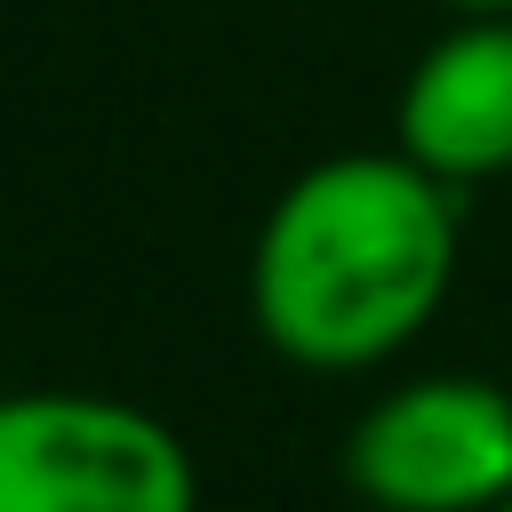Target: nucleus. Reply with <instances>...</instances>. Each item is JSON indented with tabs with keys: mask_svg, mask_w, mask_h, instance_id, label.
I'll return each mask as SVG.
<instances>
[{
	"mask_svg": "<svg viewBox=\"0 0 512 512\" xmlns=\"http://www.w3.org/2000/svg\"><path fill=\"white\" fill-rule=\"evenodd\" d=\"M464 256L456 184L392 152H328L280 184L248 248V320L304 376L400 360L448 304Z\"/></svg>",
	"mask_w": 512,
	"mask_h": 512,
	"instance_id": "1",
	"label": "nucleus"
},
{
	"mask_svg": "<svg viewBox=\"0 0 512 512\" xmlns=\"http://www.w3.org/2000/svg\"><path fill=\"white\" fill-rule=\"evenodd\" d=\"M0 512H200V464L168 416L40 384L0 408Z\"/></svg>",
	"mask_w": 512,
	"mask_h": 512,
	"instance_id": "2",
	"label": "nucleus"
},
{
	"mask_svg": "<svg viewBox=\"0 0 512 512\" xmlns=\"http://www.w3.org/2000/svg\"><path fill=\"white\" fill-rule=\"evenodd\" d=\"M344 480L376 512H496L512 496V384L408 376L344 432Z\"/></svg>",
	"mask_w": 512,
	"mask_h": 512,
	"instance_id": "3",
	"label": "nucleus"
},
{
	"mask_svg": "<svg viewBox=\"0 0 512 512\" xmlns=\"http://www.w3.org/2000/svg\"><path fill=\"white\" fill-rule=\"evenodd\" d=\"M392 144L456 192L512 176V16H456L408 64Z\"/></svg>",
	"mask_w": 512,
	"mask_h": 512,
	"instance_id": "4",
	"label": "nucleus"
},
{
	"mask_svg": "<svg viewBox=\"0 0 512 512\" xmlns=\"http://www.w3.org/2000/svg\"><path fill=\"white\" fill-rule=\"evenodd\" d=\"M448 16H512V0H440Z\"/></svg>",
	"mask_w": 512,
	"mask_h": 512,
	"instance_id": "5",
	"label": "nucleus"
},
{
	"mask_svg": "<svg viewBox=\"0 0 512 512\" xmlns=\"http://www.w3.org/2000/svg\"><path fill=\"white\" fill-rule=\"evenodd\" d=\"M496 512H512V496H504V504H496Z\"/></svg>",
	"mask_w": 512,
	"mask_h": 512,
	"instance_id": "6",
	"label": "nucleus"
}]
</instances>
